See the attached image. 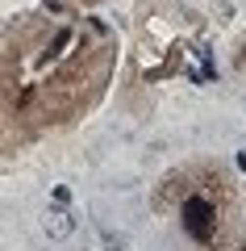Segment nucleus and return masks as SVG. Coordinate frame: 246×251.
<instances>
[{"instance_id": "1", "label": "nucleus", "mask_w": 246, "mask_h": 251, "mask_svg": "<svg viewBox=\"0 0 246 251\" xmlns=\"http://www.w3.org/2000/svg\"><path fill=\"white\" fill-rule=\"evenodd\" d=\"M184 222H188V230H192L196 239H204V243L213 239V205H209V201H196L192 197L184 205Z\"/></svg>"}]
</instances>
